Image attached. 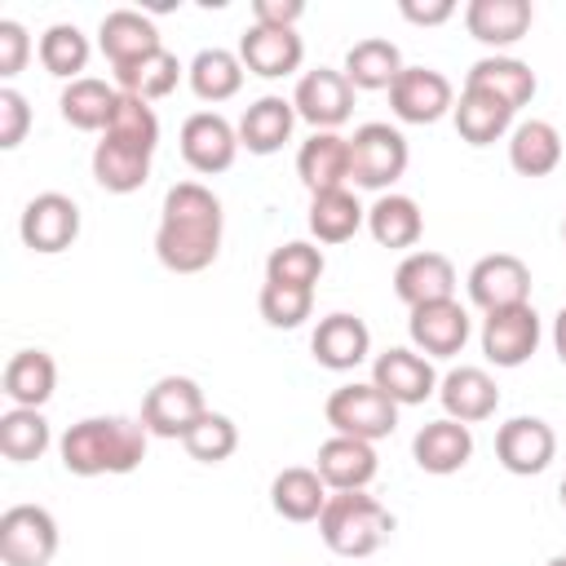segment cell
Masks as SVG:
<instances>
[{
  "mask_svg": "<svg viewBox=\"0 0 566 566\" xmlns=\"http://www.w3.org/2000/svg\"><path fill=\"white\" fill-rule=\"evenodd\" d=\"M438 402L451 420L460 424H482L495 416L500 407V385L486 367H451L442 380H438Z\"/></svg>",
  "mask_w": 566,
  "mask_h": 566,
  "instance_id": "22",
  "label": "cell"
},
{
  "mask_svg": "<svg viewBox=\"0 0 566 566\" xmlns=\"http://www.w3.org/2000/svg\"><path fill=\"white\" fill-rule=\"evenodd\" d=\"M115 102H119V88L97 80V75H84V80H71L57 97V111L71 128L80 133H106L111 115H115Z\"/></svg>",
  "mask_w": 566,
  "mask_h": 566,
  "instance_id": "36",
  "label": "cell"
},
{
  "mask_svg": "<svg viewBox=\"0 0 566 566\" xmlns=\"http://www.w3.org/2000/svg\"><path fill=\"white\" fill-rule=\"evenodd\" d=\"M394 296L407 310L433 305V301H451L455 296V265H451V256L429 252V248L407 252L398 261V270H394Z\"/></svg>",
  "mask_w": 566,
  "mask_h": 566,
  "instance_id": "18",
  "label": "cell"
},
{
  "mask_svg": "<svg viewBox=\"0 0 566 566\" xmlns=\"http://www.w3.org/2000/svg\"><path fill=\"white\" fill-rule=\"evenodd\" d=\"M181 75H186V66L177 62V53L155 49V53H146V57L119 66V71H115V88H119V93H133V97H142V102H159V97H168V93L181 84Z\"/></svg>",
  "mask_w": 566,
  "mask_h": 566,
  "instance_id": "38",
  "label": "cell"
},
{
  "mask_svg": "<svg viewBox=\"0 0 566 566\" xmlns=\"http://www.w3.org/2000/svg\"><path fill=\"white\" fill-rule=\"evenodd\" d=\"M208 402L195 376H159L146 398H142V424L150 438H168V442H186V433L203 420Z\"/></svg>",
  "mask_w": 566,
  "mask_h": 566,
  "instance_id": "7",
  "label": "cell"
},
{
  "mask_svg": "<svg viewBox=\"0 0 566 566\" xmlns=\"http://www.w3.org/2000/svg\"><path fill=\"white\" fill-rule=\"evenodd\" d=\"M53 447V429L44 420V411L35 407H9L0 416V455L13 464H31Z\"/></svg>",
  "mask_w": 566,
  "mask_h": 566,
  "instance_id": "39",
  "label": "cell"
},
{
  "mask_svg": "<svg viewBox=\"0 0 566 566\" xmlns=\"http://www.w3.org/2000/svg\"><path fill=\"white\" fill-rule=\"evenodd\" d=\"M562 239H566V221H562Z\"/></svg>",
  "mask_w": 566,
  "mask_h": 566,
  "instance_id": "51",
  "label": "cell"
},
{
  "mask_svg": "<svg viewBox=\"0 0 566 566\" xmlns=\"http://www.w3.org/2000/svg\"><path fill=\"white\" fill-rule=\"evenodd\" d=\"M562 164V133L548 119H522L509 133V168L517 177H548Z\"/></svg>",
  "mask_w": 566,
  "mask_h": 566,
  "instance_id": "34",
  "label": "cell"
},
{
  "mask_svg": "<svg viewBox=\"0 0 566 566\" xmlns=\"http://www.w3.org/2000/svg\"><path fill=\"white\" fill-rule=\"evenodd\" d=\"M310 354L327 371H354L371 354V332H367V323L358 314L336 310V314L318 318V327L310 336Z\"/></svg>",
  "mask_w": 566,
  "mask_h": 566,
  "instance_id": "20",
  "label": "cell"
},
{
  "mask_svg": "<svg viewBox=\"0 0 566 566\" xmlns=\"http://www.w3.org/2000/svg\"><path fill=\"white\" fill-rule=\"evenodd\" d=\"M323 270H327V256L310 239H287V243L270 248V256H265V283H283V287H310L314 292Z\"/></svg>",
  "mask_w": 566,
  "mask_h": 566,
  "instance_id": "41",
  "label": "cell"
},
{
  "mask_svg": "<svg viewBox=\"0 0 566 566\" xmlns=\"http://www.w3.org/2000/svg\"><path fill=\"white\" fill-rule=\"evenodd\" d=\"M544 566H566V553H557V557H548Z\"/></svg>",
  "mask_w": 566,
  "mask_h": 566,
  "instance_id": "49",
  "label": "cell"
},
{
  "mask_svg": "<svg viewBox=\"0 0 566 566\" xmlns=\"http://www.w3.org/2000/svg\"><path fill=\"white\" fill-rule=\"evenodd\" d=\"M411 460L424 473H433V478H451V473H460L473 460V429L451 420V416L429 420L411 438Z\"/></svg>",
  "mask_w": 566,
  "mask_h": 566,
  "instance_id": "21",
  "label": "cell"
},
{
  "mask_svg": "<svg viewBox=\"0 0 566 566\" xmlns=\"http://www.w3.org/2000/svg\"><path fill=\"white\" fill-rule=\"evenodd\" d=\"M239 146L248 155H274L292 142V128H296V106L292 97H279V93H265L256 97L243 115H239Z\"/></svg>",
  "mask_w": 566,
  "mask_h": 566,
  "instance_id": "26",
  "label": "cell"
},
{
  "mask_svg": "<svg viewBox=\"0 0 566 566\" xmlns=\"http://www.w3.org/2000/svg\"><path fill=\"white\" fill-rule=\"evenodd\" d=\"M296 177L310 195L349 186V137L340 133H310L296 150Z\"/></svg>",
  "mask_w": 566,
  "mask_h": 566,
  "instance_id": "27",
  "label": "cell"
},
{
  "mask_svg": "<svg viewBox=\"0 0 566 566\" xmlns=\"http://www.w3.org/2000/svg\"><path fill=\"white\" fill-rule=\"evenodd\" d=\"M464 84H469V88H482V93H491V97H500V102H509L513 111H522V106L535 97V88H539L531 62L509 57V53H486V57H478V62L469 66Z\"/></svg>",
  "mask_w": 566,
  "mask_h": 566,
  "instance_id": "29",
  "label": "cell"
},
{
  "mask_svg": "<svg viewBox=\"0 0 566 566\" xmlns=\"http://www.w3.org/2000/svg\"><path fill=\"white\" fill-rule=\"evenodd\" d=\"M301 18H305V4H301V0H252V22H256V27L296 31Z\"/></svg>",
  "mask_w": 566,
  "mask_h": 566,
  "instance_id": "46",
  "label": "cell"
},
{
  "mask_svg": "<svg viewBox=\"0 0 566 566\" xmlns=\"http://www.w3.org/2000/svg\"><path fill=\"white\" fill-rule=\"evenodd\" d=\"M314 469H318V478L327 482V491H367L371 478H376V469H380L376 442L332 433V438L318 447Z\"/></svg>",
  "mask_w": 566,
  "mask_h": 566,
  "instance_id": "23",
  "label": "cell"
},
{
  "mask_svg": "<svg viewBox=\"0 0 566 566\" xmlns=\"http://www.w3.org/2000/svg\"><path fill=\"white\" fill-rule=\"evenodd\" d=\"M0 385H4V398H9L13 407H35V411H40V407L53 398V389H57V363H53V354H44V349H18V354L4 363Z\"/></svg>",
  "mask_w": 566,
  "mask_h": 566,
  "instance_id": "33",
  "label": "cell"
},
{
  "mask_svg": "<svg viewBox=\"0 0 566 566\" xmlns=\"http://www.w3.org/2000/svg\"><path fill=\"white\" fill-rule=\"evenodd\" d=\"M186 80H190V93L199 102H212L217 106V102H230L243 88V62H239V53L212 44V49H199L190 57Z\"/></svg>",
  "mask_w": 566,
  "mask_h": 566,
  "instance_id": "37",
  "label": "cell"
},
{
  "mask_svg": "<svg viewBox=\"0 0 566 566\" xmlns=\"http://www.w3.org/2000/svg\"><path fill=\"white\" fill-rule=\"evenodd\" d=\"M310 234L318 243H349L363 226H367V208L358 203V195L349 186L340 190H323V195H310V217H305Z\"/></svg>",
  "mask_w": 566,
  "mask_h": 566,
  "instance_id": "35",
  "label": "cell"
},
{
  "mask_svg": "<svg viewBox=\"0 0 566 566\" xmlns=\"http://www.w3.org/2000/svg\"><path fill=\"white\" fill-rule=\"evenodd\" d=\"M394 535V513L367 491H332L318 513V539L336 557H371Z\"/></svg>",
  "mask_w": 566,
  "mask_h": 566,
  "instance_id": "4",
  "label": "cell"
},
{
  "mask_svg": "<svg viewBox=\"0 0 566 566\" xmlns=\"http://www.w3.org/2000/svg\"><path fill=\"white\" fill-rule=\"evenodd\" d=\"M557 455V433L539 416H513L495 429V460L513 478H535L553 464Z\"/></svg>",
  "mask_w": 566,
  "mask_h": 566,
  "instance_id": "14",
  "label": "cell"
},
{
  "mask_svg": "<svg viewBox=\"0 0 566 566\" xmlns=\"http://www.w3.org/2000/svg\"><path fill=\"white\" fill-rule=\"evenodd\" d=\"M407 159H411V150H407L402 128H394L385 119L358 124L349 137V181L363 190L389 195V186L407 172Z\"/></svg>",
  "mask_w": 566,
  "mask_h": 566,
  "instance_id": "5",
  "label": "cell"
},
{
  "mask_svg": "<svg viewBox=\"0 0 566 566\" xmlns=\"http://www.w3.org/2000/svg\"><path fill=\"white\" fill-rule=\"evenodd\" d=\"M292 106H296V119H305L314 133H336L354 115V84L336 66H314L296 80Z\"/></svg>",
  "mask_w": 566,
  "mask_h": 566,
  "instance_id": "11",
  "label": "cell"
},
{
  "mask_svg": "<svg viewBox=\"0 0 566 566\" xmlns=\"http://www.w3.org/2000/svg\"><path fill=\"white\" fill-rule=\"evenodd\" d=\"M469 332H473V318L455 296L451 301H433V305H416L411 318H407L411 349H420L429 363L433 358H455L469 345Z\"/></svg>",
  "mask_w": 566,
  "mask_h": 566,
  "instance_id": "16",
  "label": "cell"
},
{
  "mask_svg": "<svg viewBox=\"0 0 566 566\" xmlns=\"http://www.w3.org/2000/svg\"><path fill=\"white\" fill-rule=\"evenodd\" d=\"M57 557V517L44 504H9L0 513V562L49 566Z\"/></svg>",
  "mask_w": 566,
  "mask_h": 566,
  "instance_id": "8",
  "label": "cell"
},
{
  "mask_svg": "<svg viewBox=\"0 0 566 566\" xmlns=\"http://www.w3.org/2000/svg\"><path fill=\"white\" fill-rule=\"evenodd\" d=\"M256 305H261V318L270 327L292 332V327H301L314 314V292L310 287H283V283H261Z\"/></svg>",
  "mask_w": 566,
  "mask_h": 566,
  "instance_id": "43",
  "label": "cell"
},
{
  "mask_svg": "<svg viewBox=\"0 0 566 566\" xmlns=\"http://www.w3.org/2000/svg\"><path fill=\"white\" fill-rule=\"evenodd\" d=\"M327 482L318 478V469H310V464H287V469H279L274 473V482H270V509L283 517V522H296V526H305V522H318V513L327 509Z\"/></svg>",
  "mask_w": 566,
  "mask_h": 566,
  "instance_id": "28",
  "label": "cell"
},
{
  "mask_svg": "<svg viewBox=\"0 0 566 566\" xmlns=\"http://www.w3.org/2000/svg\"><path fill=\"white\" fill-rule=\"evenodd\" d=\"M177 146H181V159H186L199 177L226 172V168L239 159V150H243V146H239V128H234L221 111H195V115H186Z\"/></svg>",
  "mask_w": 566,
  "mask_h": 566,
  "instance_id": "13",
  "label": "cell"
},
{
  "mask_svg": "<svg viewBox=\"0 0 566 566\" xmlns=\"http://www.w3.org/2000/svg\"><path fill=\"white\" fill-rule=\"evenodd\" d=\"M389 111L402 124H438L455 111V88L433 66H402V75L389 88Z\"/></svg>",
  "mask_w": 566,
  "mask_h": 566,
  "instance_id": "15",
  "label": "cell"
},
{
  "mask_svg": "<svg viewBox=\"0 0 566 566\" xmlns=\"http://www.w3.org/2000/svg\"><path fill=\"white\" fill-rule=\"evenodd\" d=\"M531 22H535L531 0H469L464 4V31L495 53L517 44L531 31Z\"/></svg>",
  "mask_w": 566,
  "mask_h": 566,
  "instance_id": "25",
  "label": "cell"
},
{
  "mask_svg": "<svg viewBox=\"0 0 566 566\" xmlns=\"http://www.w3.org/2000/svg\"><path fill=\"white\" fill-rule=\"evenodd\" d=\"M451 119H455L460 142H469V146H491V142H500V137L513 133L517 111H513L509 102H500V97H491V93L464 84V88H460V102H455V111H451Z\"/></svg>",
  "mask_w": 566,
  "mask_h": 566,
  "instance_id": "30",
  "label": "cell"
},
{
  "mask_svg": "<svg viewBox=\"0 0 566 566\" xmlns=\"http://www.w3.org/2000/svg\"><path fill=\"white\" fill-rule=\"evenodd\" d=\"M239 62L243 71L261 75V80H283L296 75L305 62V40L296 31H279V27H248L239 35Z\"/></svg>",
  "mask_w": 566,
  "mask_h": 566,
  "instance_id": "19",
  "label": "cell"
},
{
  "mask_svg": "<svg viewBox=\"0 0 566 566\" xmlns=\"http://www.w3.org/2000/svg\"><path fill=\"white\" fill-rule=\"evenodd\" d=\"M27 57H31V35H27V27H22L18 18H0V80L22 75Z\"/></svg>",
  "mask_w": 566,
  "mask_h": 566,
  "instance_id": "45",
  "label": "cell"
},
{
  "mask_svg": "<svg viewBox=\"0 0 566 566\" xmlns=\"http://www.w3.org/2000/svg\"><path fill=\"white\" fill-rule=\"evenodd\" d=\"M186 455L199 460V464H221L239 451V424L226 416V411H203V420L186 433Z\"/></svg>",
  "mask_w": 566,
  "mask_h": 566,
  "instance_id": "42",
  "label": "cell"
},
{
  "mask_svg": "<svg viewBox=\"0 0 566 566\" xmlns=\"http://www.w3.org/2000/svg\"><path fill=\"white\" fill-rule=\"evenodd\" d=\"M553 349H557V363L566 367V305H562L557 318H553Z\"/></svg>",
  "mask_w": 566,
  "mask_h": 566,
  "instance_id": "48",
  "label": "cell"
},
{
  "mask_svg": "<svg viewBox=\"0 0 566 566\" xmlns=\"http://www.w3.org/2000/svg\"><path fill=\"white\" fill-rule=\"evenodd\" d=\"M557 500H562V509H566V478H562V486H557Z\"/></svg>",
  "mask_w": 566,
  "mask_h": 566,
  "instance_id": "50",
  "label": "cell"
},
{
  "mask_svg": "<svg viewBox=\"0 0 566 566\" xmlns=\"http://www.w3.org/2000/svg\"><path fill=\"white\" fill-rule=\"evenodd\" d=\"M323 416H327L332 433L363 438V442H380L398 429V402L385 389H376L371 380H349V385L332 389L323 402Z\"/></svg>",
  "mask_w": 566,
  "mask_h": 566,
  "instance_id": "6",
  "label": "cell"
},
{
  "mask_svg": "<svg viewBox=\"0 0 566 566\" xmlns=\"http://www.w3.org/2000/svg\"><path fill=\"white\" fill-rule=\"evenodd\" d=\"M27 128H31V102L4 84L0 88V150H18L27 142Z\"/></svg>",
  "mask_w": 566,
  "mask_h": 566,
  "instance_id": "44",
  "label": "cell"
},
{
  "mask_svg": "<svg viewBox=\"0 0 566 566\" xmlns=\"http://www.w3.org/2000/svg\"><path fill=\"white\" fill-rule=\"evenodd\" d=\"M226 212L221 199L203 181H177L164 195L159 230H155V256L172 274H199L221 252Z\"/></svg>",
  "mask_w": 566,
  "mask_h": 566,
  "instance_id": "1",
  "label": "cell"
},
{
  "mask_svg": "<svg viewBox=\"0 0 566 566\" xmlns=\"http://www.w3.org/2000/svg\"><path fill=\"white\" fill-rule=\"evenodd\" d=\"M371 385L385 389L398 407H420L424 398L438 394V371L420 349L394 345V349L371 358Z\"/></svg>",
  "mask_w": 566,
  "mask_h": 566,
  "instance_id": "17",
  "label": "cell"
},
{
  "mask_svg": "<svg viewBox=\"0 0 566 566\" xmlns=\"http://www.w3.org/2000/svg\"><path fill=\"white\" fill-rule=\"evenodd\" d=\"M539 336H544V323L535 314V305H509V310H495L482 318V354L486 363L513 371L522 363H531V354L539 349Z\"/></svg>",
  "mask_w": 566,
  "mask_h": 566,
  "instance_id": "12",
  "label": "cell"
},
{
  "mask_svg": "<svg viewBox=\"0 0 566 566\" xmlns=\"http://www.w3.org/2000/svg\"><path fill=\"white\" fill-rule=\"evenodd\" d=\"M402 53H398V44L394 40H385V35H367V40H358V44H349V53H345V80L354 84V93H389L394 88V80L402 75Z\"/></svg>",
  "mask_w": 566,
  "mask_h": 566,
  "instance_id": "31",
  "label": "cell"
},
{
  "mask_svg": "<svg viewBox=\"0 0 566 566\" xmlns=\"http://www.w3.org/2000/svg\"><path fill=\"white\" fill-rule=\"evenodd\" d=\"M464 287L482 314H495L509 305H531V265L513 252H486L473 261Z\"/></svg>",
  "mask_w": 566,
  "mask_h": 566,
  "instance_id": "10",
  "label": "cell"
},
{
  "mask_svg": "<svg viewBox=\"0 0 566 566\" xmlns=\"http://www.w3.org/2000/svg\"><path fill=\"white\" fill-rule=\"evenodd\" d=\"M159 146V115L150 102L119 93L106 133L93 146V181L111 195H133L150 181V159Z\"/></svg>",
  "mask_w": 566,
  "mask_h": 566,
  "instance_id": "2",
  "label": "cell"
},
{
  "mask_svg": "<svg viewBox=\"0 0 566 566\" xmlns=\"http://www.w3.org/2000/svg\"><path fill=\"white\" fill-rule=\"evenodd\" d=\"M146 424L128 416H84L57 438V460L71 478L133 473L146 460Z\"/></svg>",
  "mask_w": 566,
  "mask_h": 566,
  "instance_id": "3",
  "label": "cell"
},
{
  "mask_svg": "<svg viewBox=\"0 0 566 566\" xmlns=\"http://www.w3.org/2000/svg\"><path fill=\"white\" fill-rule=\"evenodd\" d=\"M18 234L31 252L57 256L80 239V203L62 190H44V195L27 199V208L18 217Z\"/></svg>",
  "mask_w": 566,
  "mask_h": 566,
  "instance_id": "9",
  "label": "cell"
},
{
  "mask_svg": "<svg viewBox=\"0 0 566 566\" xmlns=\"http://www.w3.org/2000/svg\"><path fill=\"white\" fill-rule=\"evenodd\" d=\"M367 234L389 252H407L424 234V212L411 195H398V190L376 195V203L367 208Z\"/></svg>",
  "mask_w": 566,
  "mask_h": 566,
  "instance_id": "32",
  "label": "cell"
},
{
  "mask_svg": "<svg viewBox=\"0 0 566 566\" xmlns=\"http://www.w3.org/2000/svg\"><path fill=\"white\" fill-rule=\"evenodd\" d=\"M398 13L411 22V27H442L455 18V0H402Z\"/></svg>",
  "mask_w": 566,
  "mask_h": 566,
  "instance_id": "47",
  "label": "cell"
},
{
  "mask_svg": "<svg viewBox=\"0 0 566 566\" xmlns=\"http://www.w3.org/2000/svg\"><path fill=\"white\" fill-rule=\"evenodd\" d=\"M97 49H102V57L111 62V71H119V66H128V62H137V57L164 49V40H159L155 18H146V13H137V9H111V13L97 22Z\"/></svg>",
  "mask_w": 566,
  "mask_h": 566,
  "instance_id": "24",
  "label": "cell"
},
{
  "mask_svg": "<svg viewBox=\"0 0 566 566\" xmlns=\"http://www.w3.org/2000/svg\"><path fill=\"white\" fill-rule=\"evenodd\" d=\"M35 53H40V66H44L49 75H57V80L71 84V80H84V66H88L93 44H88V35H84L75 22H53V27L40 35Z\"/></svg>",
  "mask_w": 566,
  "mask_h": 566,
  "instance_id": "40",
  "label": "cell"
}]
</instances>
